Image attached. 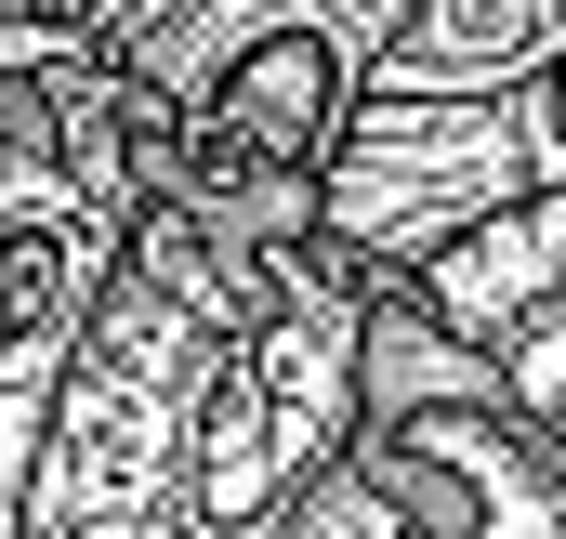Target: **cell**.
<instances>
[{"label": "cell", "mask_w": 566, "mask_h": 539, "mask_svg": "<svg viewBox=\"0 0 566 539\" xmlns=\"http://www.w3.org/2000/svg\"><path fill=\"white\" fill-rule=\"evenodd\" d=\"M158 119V184H290L382 106L422 0H53Z\"/></svg>", "instance_id": "3957f363"}, {"label": "cell", "mask_w": 566, "mask_h": 539, "mask_svg": "<svg viewBox=\"0 0 566 539\" xmlns=\"http://www.w3.org/2000/svg\"><path fill=\"white\" fill-rule=\"evenodd\" d=\"M145 211H158L145 93L53 0H0V539L27 514L40 434L145 251Z\"/></svg>", "instance_id": "7a4b0ae2"}, {"label": "cell", "mask_w": 566, "mask_h": 539, "mask_svg": "<svg viewBox=\"0 0 566 539\" xmlns=\"http://www.w3.org/2000/svg\"><path fill=\"white\" fill-rule=\"evenodd\" d=\"M303 237H316V198H290V184H158L145 251L40 434L13 539H264L224 514V487L198 461V408H211V369H224L251 289Z\"/></svg>", "instance_id": "6da1fadb"}, {"label": "cell", "mask_w": 566, "mask_h": 539, "mask_svg": "<svg viewBox=\"0 0 566 539\" xmlns=\"http://www.w3.org/2000/svg\"><path fill=\"white\" fill-rule=\"evenodd\" d=\"M290 539H434V527L396 500V487H382V474H369V461H356V447H343V474L290 514Z\"/></svg>", "instance_id": "8992f818"}, {"label": "cell", "mask_w": 566, "mask_h": 539, "mask_svg": "<svg viewBox=\"0 0 566 539\" xmlns=\"http://www.w3.org/2000/svg\"><path fill=\"white\" fill-rule=\"evenodd\" d=\"M409 303H422L448 342H474V356H501L527 316H566V184L514 198V211L474 224L461 251H434V264L409 276Z\"/></svg>", "instance_id": "5b68a950"}, {"label": "cell", "mask_w": 566, "mask_h": 539, "mask_svg": "<svg viewBox=\"0 0 566 539\" xmlns=\"http://www.w3.org/2000/svg\"><path fill=\"white\" fill-rule=\"evenodd\" d=\"M514 198H541V145H527V93H382L343 158L316 171V237L343 264H369L382 289H409L434 251H461L474 224H501Z\"/></svg>", "instance_id": "277c9868"}]
</instances>
